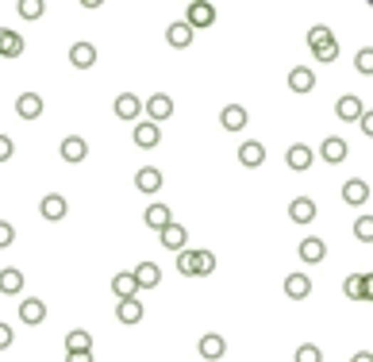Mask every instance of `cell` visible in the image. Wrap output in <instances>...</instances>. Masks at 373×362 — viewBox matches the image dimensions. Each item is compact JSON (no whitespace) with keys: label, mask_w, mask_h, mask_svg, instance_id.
<instances>
[{"label":"cell","mask_w":373,"mask_h":362,"mask_svg":"<svg viewBox=\"0 0 373 362\" xmlns=\"http://www.w3.org/2000/svg\"><path fill=\"white\" fill-rule=\"evenodd\" d=\"M181 24H185L189 31H196V27H212L216 24V8L204 4V0H196V4L185 8V20H181Z\"/></svg>","instance_id":"obj_1"},{"label":"cell","mask_w":373,"mask_h":362,"mask_svg":"<svg viewBox=\"0 0 373 362\" xmlns=\"http://www.w3.org/2000/svg\"><path fill=\"white\" fill-rule=\"evenodd\" d=\"M58 155H62V162L78 166V162L89 158V143H85L81 135H65V139H62V147H58Z\"/></svg>","instance_id":"obj_2"},{"label":"cell","mask_w":373,"mask_h":362,"mask_svg":"<svg viewBox=\"0 0 373 362\" xmlns=\"http://www.w3.org/2000/svg\"><path fill=\"white\" fill-rule=\"evenodd\" d=\"M296 254H300L308 266H315V262H323L327 259V243L320 239V235H304L300 239V247H296Z\"/></svg>","instance_id":"obj_3"},{"label":"cell","mask_w":373,"mask_h":362,"mask_svg":"<svg viewBox=\"0 0 373 362\" xmlns=\"http://www.w3.org/2000/svg\"><path fill=\"white\" fill-rule=\"evenodd\" d=\"M142 112H147V120H150V123H162V120L174 116V100H169L166 93H154V97L142 104Z\"/></svg>","instance_id":"obj_4"},{"label":"cell","mask_w":373,"mask_h":362,"mask_svg":"<svg viewBox=\"0 0 373 362\" xmlns=\"http://www.w3.org/2000/svg\"><path fill=\"white\" fill-rule=\"evenodd\" d=\"M285 162H289V170H296V174H304V170H312L315 150H312V147H304V143H293V147L285 150Z\"/></svg>","instance_id":"obj_5"},{"label":"cell","mask_w":373,"mask_h":362,"mask_svg":"<svg viewBox=\"0 0 373 362\" xmlns=\"http://www.w3.org/2000/svg\"><path fill=\"white\" fill-rule=\"evenodd\" d=\"M131 278H135L139 289H158V281H162V270H158V262H150V259H142L135 270H131Z\"/></svg>","instance_id":"obj_6"},{"label":"cell","mask_w":373,"mask_h":362,"mask_svg":"<svg viewBox=\"0 0 373 362\" xmlns=\"http://www.w3.org/2000/svg\"><path fill=\"white\" fill-rule=\"evenodd\" d=\"M219 123H224V131H243L246 123H251V112H246L243 104H224V112H219Z\"/></svg>","instance_id":"obj_7"},{"label":"cell","mask_w":373,"mask_h":362,"mask_svg":"<svg viewBox=\"0 0 373 362\" xmlns=\"http://www.w3.org/2000/svg\"><path fill=\"white\" fill-rule=\"evenodd\" d=\"M238 162H243L246 170H258L266 162V147L258 139H243V143H238Z\"/></svg>","instance_id":"obj_8"},{"label":"cell","mask_w":373,"mask_h":362,"mask_svg":"<svg viewBox=\"0 0 373 362\" xmlns=\"http://www.w3.org/2000/svg\"><path fill=\"white\" fill-rule=\"evenodd\" d=\"M196 351H200V358H208V362H219V358L227 355V343H224V336H216V331H208V336H200Z\"/></svg>","instance_id":"obj_9"},{"label":"cell","mask_w":373,"mask_h":362,"mask_svg":"<svg viewBox=\"0 0 373 362\" xmlns=\"http://www.w3.org/2000/svg\"><path fill=\"white\" fill-rule=\"evenodd\" d=\"M70 66L73 70H93V66H97V46L93 43H73L70 46Z\"/></svg>","instance_id":"obj_10"},{"label":"cell","mask_w":373,"mask_h":362,"mask_svg":"<svg viewBox=\"0 0 373 362\" xmlns=\"http://www.w3.org/2000/svg\"><path fill=\"white\" fill-rule=\"evenodd\" d=\"M16 116L20 120H39L43 116V97L39 93H20V97H16Z\"/></svg>","instance_id":"obj_11"},{"label":"cell","mask_w":373,"mask_h":362,"mask_svg":"<svg viewBox=\"0 0 373 362\" xmlns=\"http://www.w3.org/2000/svg\"><path fill=\"white\" fill-rule=\"evenodd\" d=\"M158 239H162V247L166 251H185V243H189V227H181V224H169V227H162L158 232Z\"/></svg>","instance_id":"obj_12"},{"label":"cell","mask_w":373,"mask_h":362,"mask_svg":"<svg viewBox=\"0 0 373 362\" xmlns=\"http://www.w3.org/2000/svg\"><path fill=\"white\" fill-rule=\"evenodd\" d=\"M39 212H43V220H65V212H70V201L65 197H58V193H46L43 197V205H39Z\"/></svg>","instance_id":"obj_13"},{"label":"cell","mask_w":373,"mask_h":362,"mask_svg":"<svg viewBox=\"0 0 373 362\" xmlns=\"http://www.w3.org/2000/svg\"><path fill=\"white\" fill-rule=\"evenodd\" d=\"M320 155H323V162L339 166V162L350 155V147H347V139H342V135H327V139H323V147H320Z\"/></svg>","instance_id":"obj_14"},{"label":"cell","mask_w":373,"mask_h":362,"mask_svg":"<svg viewBox=\"0 0 373 362\" xmlns=\"http://www.w3.org/2000/svg\"><path fill=\"white\" fill-rule=\"evenodd\" d=\"M23 54V35L12 27H0V58H20Z\"/></svg>","instance_id":"obj_15"},{"label":"cell","mask_w":373,"mask_h":362,"mask_svg":"<svg viewBox=\"0 0 373 362\" xmlns=\"http://www.w3.org/2000/svg\"><path fill=\"white\" fill-rule=\"evenodd\" d=\"M289 220L300 224V227H308L315 220V201H312V197H296V201L289 205Z\"/></svg>","instance_id":"obj_16"},{"label":"cell","mask_w":373,"mask_h":362,"mask_svg":"<svg viewBox=\"0 0 373 362\" xmlns=\"http://www.w3.org/2000/svg\"><path fill=\"white\" fill-rule=\"evenodd\" d=\"M20 320L27 324V328L43 324V320H46V304H43L39 297H23V301H20Z\"/></svg>","instance_id":"obj_17"},{"label":"cell","mask_w":373,"mask_h":362,"mask_svg":"<svg viewBox=\"0 0 373 362\" xmlns=\"http://www.w3.org/2000/svg\"><path fill=\"white\" fill-rule=\"evenodd\" d=\"M369 285H373L369 274H350V278L342 281V289H347L350 301H369Z\"/></svg>","instance_id":"obj_18"},{"label":"cell","mask_w":373,"mask_h":362,"mask_svg":"<svg viewBox=\"0 0 373 362\" xmlns=\"http://www.w3.org/2000/svg\"><path fill=\"white\" fill-rule=\"evenodd\" d=\"M135 189H139V193H147V197H154L158 189H162V170H154V166H142L139 174H135Z\"/></svg>","instance_id":"obj_19"},{"label":"cell","mask_w":373,"mask_h":362,"mask_svg":"<svg viewBox=\"0 0 373 362\" xmlns=\"http://www.w3.org/2000/svg\"><path fill=\"white\" fill-rule=\"evenodd\" d=\"M342 201L354 205V208H362V205L369 201V185H366L362 177H350L347 185H342Z\"/></svg>","instance_id":"obj_20"},{"label":"cell","mask_w":373,"mask_h":362,"mask_svg":"<svg viewBox=\"0 0 373 362\" xmlns=\"http://www.w3.org/2000/svg\"><path fill=\"white\" fill-rule=\"evenodd\" d=\"M112 108H116V116H120V120H139V112H142V100L135 97V93H120Z\"/></svg>","instance_id":"obj_21"},{"label":"cell","mask_w":373,"mask_h":362,"mask_svg":"<svg viewBox=\"0 0 373 362\" xmlns=\"http://www.w3.org/2000/svg\"><path fill=\"white\" fill-rule=\"evenodd\" d=\"M158 143H162V131H158V123H150V120L135 123V147L150 150V147H158Z\"/></svg>","instance_id":"obj_22"},{"label":"cell","mask_w":373,"mask_h":362,"mask_svg":"<svg viewBox=\"0 0 373 362\" xmlns=\"http://www.w3.org/2000/svg\"><path fill=\"white\" fill-rule=\"evenodd\" d=\"M142 224H147V227H154V232H162V227H169V224H174V216H169V208L166 205H147V212H142Z\"/></svg>","instance_id":"obj_23"},{"label":"cell","mask_w":373,"mask_h":362,"mask_svg":"<svg viewBox=\"0 0 373 362\" xmlns=\"http://www.w3.org/2000/svg\"><path fill=\"white\" fill-rule=\"evenodd\" d=\"M20 289H23V270H16V266L0 270V293H4V297H16Z\"/></svg>","instance_id":"obj_24"},{"label":"cell","mask_w":373,"mask_h":362,"mask_svg":"<svg viewBox=\"0 0 373 362\" xmlns=\"http://www.w3.org/2000/svg\"><path fill=\"white\" fill-rule=\"evenodd\" d=\"M285 293H289V301H304L312 293V278H304V274H289V278H285Z\"/></svg>","instance_id":"obj_25"},{"label":"cell","mask_w":373,"mask_h":362,"mask_svg":"<svg viewBox=\"0 0 373 362\" xmlns=\"http://www.w3.org/2000/svg\"><path fill=\"white\" fill-rule=\"evenodd\" d=\"M116 320H120V324H139V320H142V301H139V297L116 301Z\"/></svg>","instance_id":"obj_26"},{"label":"cell","mask_w":373,"mask_h":362,"mask_svg":"<svg viewBox=\"0 0 373 362\" xmlns=\"http://www.w3.org/2000/svg\"><path fill=\"white\" fill-rule=\"evenodd\" d=\"M289 89L293 93H312L315 89V73L308 70V66H296V70L289 73Z\"/></svg>","instance_id":"obj_27"},{"label":"cell","mask_w":373,"mask_h":362,"mask_svg":"<svg viewBox=\"0 0 373 362\" xmlns=\"http://www.w3.org/2000/svg\"><path fill=\"white\" fill-rule=\"evenodd\" d=\"M308 46H312V54L327 51V46H335V31H331V27H323V24H315L308 31Z\"/></svg>","instance_id":"obj_28"},{"label":"cell","mask_w":373,"mask_h":362,"mask_svg":"<svg viewBox=\"0 0 373 362\" xmlns=\"http://www.w3.org/2000/svg\"><path fill=\"white\" fill-rule=\"evenodd\" d=\"M166 43L174 46V51H185V46H193V31H189L185 24H169L166 27Z\"/></svg>","instance_id":"obj_29"},{"label":"cell","mask_w":373,"mask_h":362,"mask_svg":"<svg viewBox=\"0 0 373 362\" xmlns=\"http://www.w3.org/2000/svg\"><path fill=\"white\" fill-rule=\"evenodd\" d=\"M112 293H116V301H131L139 293V285H135V278H131L127 270L123 274H116V278H112Z\"/></svg>","instance_id":"obj_30"},{"label":"cell","mask_w":373,"mask_h":362,"mask_svg":"<svg viewBox=\"0 0 373 362\" xmlns=\"http://www.w3.org/2000/svg\"><path fill=\"white\" fill-rule=\"evenodd\" d=\"M339 120H362V100L358 97H350V93H347V97H339Z\"/></svg>","instance_id":"obj_31"},{"label":"cell","mask_w":373,"mask_h":362,"mask_svg":"<svg viewBox=\"0 0 373 362\" xmlns=\"http://www.w3.org/2000/svg\"><path fill=\"white\" fill-rule=\"evenodd\" d=\"M65 351H93V336L85 328H73L70 336H65Z\"/></svg>","instance_id":"obj_32"},{"label":"cell","mask_w":373,"mask_h":362,"mask_svg":"<svg viewBox=\"0 0 373 362\" xmlns=\"http://www.w3.org/2000/svg\"><path fill=\"white\" fill-rule=\"evenodd\" d=\"M16 12H20L23 20H39V16L46 12V4H43V0H20V4H16Z\"/></svg>","instance_id":"obj_33"},{"label":"cell","mask_w":373,"mask_h":362,"mask_svg":"<svg viewBox=\"0 0 373 362\" xmlns=\"http://www.w3.org/2000/svg\"><path fill=\"white\" fill-rule=\"evenodd\" d=\"M193 254H196V259H193L196 262V278H204V274L216 270V254L212 251H193Z\"/></svg>","instance_id":"obj_34"},{"label":"cell","mask_w":373,"mask_h":362,"mask_svg":"<svg viewBox=\"0 0 373 362\" xmlns=\"http://www.w3.org/2000/svg\"><path fill=\"white\" fill-rule=\"evenodd\" d=\"M196 254L193 251H177V274H185V278H196Z\"/></svg>","instance_id":"obj_35"},{"label":"cell","mask_w":373,"mask_h":362,"mask_svg":"<svg viewBox=\"0 0 373 362\" xmlns=\"http://www.w3.org/2000/svg\"><path fill=\"white\" fill-rule=\"evenodd\" d=\"M296 362H323V351L315 343H300L296 347Z\"/></svg>","instance_id":"obj_36"},{"label":"cell","mask_w":373,"mask_h":362,"mask_svg":"<svg viewBox=\"0 0 373 362\" xmlns=\"http://www.w3.org/2000/svg\"><path fill=\"white\" fill-rule=\"evenodd\" d=\"M354 66H358V73H366V78L373 73V51H369V46H362V51L354 54Z\"/></svg>","instance_id":"obj_37"},{"label":"cell","mask_w":373,"mask_h":362,"mask_svg":"<svg viewBox=\"0 0 373 362\" xmlns=\"http://www.w3.org/2000/svg\"><path fill=\"white\" fill-rule=\"evenodd\" d=\"M354 235H358L362 243L373 239V220H369V216H358V220H354Z\"/></svg>","instance_id":"obj_38"},{"label":"cell","mask_w":373,"mask_h":362,"mask_svg":"<svg viewBox=\"0 0 373 362\" xmlns=\"http://www.w3.org/2000/svg\"><path fill=\"white\" fill-rule=\"evenodd\" d=\"M16 243V227L8 224V220H0V251H4V247H12Z\"/></svg>","instance_id":"obj_39"},{"label":"cell","mask_w":373,"mask_h":362,"mask_svg":"<svg viewBox=\"0 0 373 362\" xmlns=\"http://www.w3.org/2000/svg\"><path fill=\"white\" fill-rule=\"evenodd\" d=\"M65 362H97L93 351H65Z\"/></svg>","instance_id":"obj_40"},{"label":"cell","mask_w":373,"mask_h":362,"mask_svg":"<svg viewBox=\"0 0 373 362\" xmlns=\"http://www.w3.org/2000/svg\"><path fill=\"white\" fill-rule=\"evenodd\" d=\"M12 139H8V135H0V162H8V158H12Z\"/></svg>","instance_id":"obj_41"},{"label":"cell","mask_w":373,"mask_h":362,"mask_svg":"<svg viewBox=\"0 0 373 362\" xmlns=\"http://www.w3.org/2000/svg\"><path fill=\"white\" fill-rule=\"evenodd\" d=\"M8 347H12V328L0 324V351H8Z\"/></svg>","instance_id":"obj_42"},{"label":"cell","mask_w":373,"mask_h":362,"mask_svg":"<svg viewBox=\"0 0 373 362\" xmlns=\"http://www.w3.org/2000/svg\"><path fill=\"white\" fill-rule=\"evenodd\" d=\"M358 123H362V131H366V135H373V116H369V112H362Z\"/></svg>","instance_id":"obj_43"},{"label":"cell","mask_w":373,"mask_h":362,"mask_svg":"<svg viewBox=\"0 0 373 362\" xmlns=\"http://www.w3.org/2000/svg\"><path fill=\"white\" fill-rule=\"evenodd\" d=\"M350 362H373V358H369V351H358V355H354Z\"/></svg>","instance_id":"obj_44"}]
</instances>
